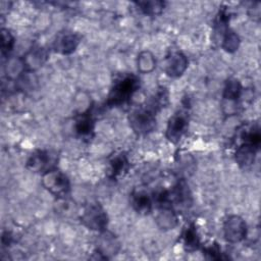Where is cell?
<instances>
[{"instance_id": "6da1fadb", "label": "cell", "mask_w": 261, "mask_h": 261, "mask_svg": "<svg viewBox=\"0 0 261 261\" xmlns=\"http://www.w3.org/2000/svg\"><path fill=\"white\" fill-rule=\"evenodd\" d=\"M139 88L140 80L137 75L133 73L124 74L114 82L108 93L106 105L108 107H116L127 103Z\"/></svg>"}, {"instance_id": "7a4b0ae2", "label": "cell", "mask_w": 261, "mask_h": 261, "mask_svg": "<svg viewBox=\"0 0 261 261\" xmlns=\"http://www.w3.org/2000/svg\"><path fill=\"white\" fill-rule=\"evenodd\" d=\"M132 129L139 136L150 134L156 126V111L148 104L133 110L128 115Z\"/></svg>"}, {"instance_id": "3957f363", "label": "cell", "mask_w": 261, "mask_h": 261, "mask_svg": "<svg viewBox=\"0 0 261 261\" xmlns=\"http://www.w3.org/2000/svg\"><path fill=\"white\" fill-rule=\"evenodd\" d=\"M42 186L57 198H64L70 191V181L68 177L57 168L49 169L43 173Z\"/></svg>"}, {"instance_id": "277c9868", "label": "cell", "mask_w": 261, "mask_h": 261, "mask_svg": "<svg viewBox=\"0 0 261 261\" xmlns=\"http://www.w3.org/2000/svg\"><path fill=\"white\" fill-rule=\"evenodd\" d=\"M81 222L91 230L103 232L107 229L108 215L99 203H92L82 213Z\"/></svg>"}, {"instance_id": "5b68a950", "label": "cell", "mask_w": 261, "mask_h": 261, "mask_svg": "<svg viewBox=\"0 0 261 261\" xmlns=\"http://www.w3.org/2000/svg\"><path fill=\"white\" fill-rule=\"evenodd\" d=\"M189 127V116L188 113L184 110L175 112L170 118L168 119L166 130H165V137L166 139L176 144L180 141L182 136L186 134Z\"/></svg>"}, {"instance_id": "8992f818", "label": "cell", "mask_w": 261, "mask_h": 261, "mask_svg": "<svg viewBox=\"0 0 261 261\" xmlns=\"http://www.w3.org/2000/svg\"><path fill=\"white\" fill-rule=\"evenodd\" d=\"M246 221L240 215H229L223 222V234L229 243H240L247 237Z\"/></svg>"}, {"instance_id": "52a82bcc", "label": "cell", "mask_w": 261, "mask_h": 261, "mask_svg": "<svg viewBox=\"0 0 261 261\" xmlns=\"http://www.w3.org/2000/svg\"><path fill=\"white\" fill-rule=\"evenodd\" d=\"M242 85L241 82L236 77H229L225 82V86L222 93L223 98V110L226 113L231 114L237 111V104L242 95Z\"/></svg>"}, {"instance_id": "ba28073f", "label": "cell", "mask_w": 261, "mask_h": 261, "mask_svg": "<svg viewBox=\"0 0 261 261\" xmlns=\"http://www.w3.org/2000/svg\"><path fill=\"white\" fill-rule=\"evenodd\" d=\"M188 58L180 51L170 52L163 61V70L170 77H179L188 68Z\"/></svg>"}, {"instance_id": "9c48e42d", "label": "cell", "mask_w": 261, "mask_h": 261, "mask_svg": "<svg viewBox=\"0 0 261 261\" xmlns=\"http://www.w3.org/2000/svg\"><path fill=\"white\" fill-rule=\"evenodd\" d=\"M48 56V51L44 47H33L21 57L25 71L34 72L36 69L40 68L47 61Z\"/></svg>"}, {"instance_id": "30bf717a", "label": "cell", "mask_w": 261, "mask_h": 261, "mask_svg": "<svg viewBox=\"0 0 261 261\" xmlns=\"http://www.w3.org/2000/svg\"><path fill=\"white\" fill-rule=\"evenodd\" d=\"M51 162H53V157L50 155L49 152L37 150L29 157L25 166L33 172L43 171L44 173L45 171L54 168L51 165Z\"/></svg>"}, {"instance_id": "8fae6325", "label": "cell", "mask_w": 261, "mask_h": 261, "mask_svg": "<svg viewBox=\"0 0 261 261\" xmlns=\"http://www.w3.org/2000/svg\"><path fill=\"white\" fill-rule=\"evenodd\" d=\"M81 42V36L75 33H63L54 41V50L62 55H68L75 51Z\"/></svg>"}, {"instance_id": "7c38bea8", "label": "cell", "mask_w": 261, "mask_h": 261, "mask_svg": "<svg viewBox=\"0 0 261 261\" xmlns=\"http://www.w3.org/2000/svg\"><path fill=\"white\" fill-rule=\"evenodd\" d=\"M99 243L96 249V252L99 253L101 259H108L110 255H115L120 248V244L115 236L111 232H108L107 229L103 232H100Z\"/></svg>"}, {"instance_id": "4fadbf2b", "label": "cell", "mask_w": 261, "mask_h": 261, "mask_svg": "<svg viewBox=\"0 0 261 261\" xmlns=\"http://www.w3.org/2000/svg\"><path fill=\"white\" fill-rule=\"evenodd\" d=\"M258 150H259L258 147L249 143L242 142L237 147L234 152V159L238 165L242 168L250 167L255 161Z\"/></svg>"}, {"instance_id": "5bb4252c", "label": "cell", "mask_w": 261, "mask_h": 261, "mask_svg": "<svg viewBox=\"0 0 261 261\" xmlns=\"http://www.w3.org/2000/svg\"><path fill=\"white\" fill-rule=\"evenodd\" d=\"M155 221L157 226L163 230L173 229L178 222L176 212L172 206L163 205L159 206L158 213L155 217Z\"/></svg>"}, {"instance_id": "9a60e30c", "label": "cell", "mask_w": 261, "mask_h": 261, "mask_svg": "<svg viewBox=\"0 0 261 261\" xmlns=\"http://www.w3.org/2000/svg\"><path fill=\"white\" fill-rule=\"evenodd\" d=\"M130 202L133 208L140 214H148L152 210L153 198L143 189L134 190L130 196Z\"/></svg>"}, {"instance_id": "2e32d148", "label": "cell", "mask_w": 261, "mask_h": 261, "mask_svg": "<svg viewBox=\"0 0 261 261\" xmlns=\"http://www.w3.org/2000/svg\"><path fill=\"white\" fill-rule=\"evenodd\" d=\"M129 167V162L125 154L118 153L113 155L109 160L108 176L112 179H116L124 175Z\"/></svg>"}, {"instance_id": "e0dca14e", "label": "cell", "mask_w": 261, "mask_h": 261, "mask_svg": "<svg viewBox=\"0 0 261 261\" xmlns=\"http://www.w3.org/2000/svg\"><path fill=\"white\" fill-rule=\"evenodd\" d=\"M74 129L80 137L91 138L94 132V120L90 115L89 110L83 112L75 120Z\"/></svg>"}, {"instance_id": "ac0fdd59", "label": "cell", "mask_w": 261, "mask_h": 261, "mask_svg": "<svg viewBox=\"0 0 261 261\" xmlns=\"http://www.w3.org/2000/svg\"><path fill=\"white\" fill-rule=\"evenodd\" d=\"M181 240L186 251L193 252L199 249L200 238L194 223H190L188 226L185 227L181 233Z\"/></svg>"}, {"instance_id": "d6986e66", "label": "cell", "mask_w": 261, "mask_h": 261, "mask_svg": "<svg viewBox=\"0 0 261 261\" xmlns=\"http://www.w3.org/2000/svg\"><path fill=\"white\" fill-rule=\"evenodd\" d=\"M137 67L141 73H149L156 67V59L152 52L148 50L141 51L137 58Z\"/></svg>"}, {"instance_id": "ffe728a7", "label": "cell", "mask_w": 261, "mask_h": 261, "mask_svg": "<svg viewBox=\"0 0 261 261\" xmlns=\"http://www.w3.org/2000/svg\"><path fill=\"white\" fill-rule=\"evenodd\" d=\"M135 4L139 7L142 13L146 15H159L162 13L165 3L159 0H150V1H137Z\"/></svg>"}, {"instance_id": "44dd1931", "label": "cell", "mask_w": 261, "mask_h": 261, "mask_svg": "<svg viewBox=\"0 0 261 261\" xmlns=\"http://www.w3.org/2000/svg\"><path fill=\"white\" fill-rule=\"evenodd\" d=\"M221 41L222 49L228 53H234L239 49L241 44V39L239 35L230 30H227L223 34Z\"/></svg>"}, {"instance_id": "7402d4cb", "label": "cell", "mask_w": 261, "mask_h": 261, "mask_svg": "<svg viewBox=\"0 0 261 261\" xmlns=\"http://www.w3.org/2000/svg\"><path fill=\"white\" fill-rule=\"evenodd\" d=\"M14 43L15 41L12 34L6 29H1V53L3 56L13 49Z\"/></svg>"}, {"instance_id": "603a6c76", "label": "cell", "mask_w": 261, "mask_h": 261, "mask_svg": "<svg viewBox=\"0 0 261 261\" xmlns=\"http://www.w3.org/2000/svg\"><path fill=\"white\" fill-rule=\"evenodd\" d=\"M203 252H204L206 258H208V259H213V260L224 259V257L222 256L221 250H220L219 246L216 243L204 247Z\"/></svg>"}, {"instance_id": "cb8c5ba5", "label": "cell", "mask_w": 261, "mask_h": 261, "mask_svg": "<svg viewBox=\"0 0 261 261\" xmlns=\"http://www.w3.org/2000/svg\"><path fill=\"white\" fill-rule=\"evenodd\" d=\"M12 234L10 231H3L2 233V245L3 246H8L12 242Z\"/></svg>"}]
</instances>
